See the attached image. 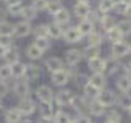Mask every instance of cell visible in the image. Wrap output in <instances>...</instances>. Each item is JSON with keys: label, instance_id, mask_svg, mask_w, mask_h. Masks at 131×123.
<instances>
[{"label": "cell", "instance_id": "obj_1", "mask_svg": "<svg viewBox=\"0 0 131 123\" xmlns=\"http://www.w3.org/2000/svg\"><path fill=\"white\" fill-rule=\"evenodd\" d=\"M74 91L68 89V88H60L55 91V96H53V104L57 109H70L71 104L74 102Z\"/></svg>", "mask_w": 131, "mask_h": 123}, {"label": "cell", "instance_id": "obj_2", "mask_svg": "<svg viewBox=\"0 0 131 123\" xmlns=\"http://www.w3.org/2000/svg\"><path fill=\"white\" fill-rule=\"evenodd\" d=\"M37 100L34 99L32 96H28V97H23V99H18L16 102V109L21 112V115L24 118H31L32 115L37 114Z\"/></svg>", "mask_w": 131, "mask_h": 123}, {"label": "cell", "instance_id": "obj_3", "mask_svg": "<svg viewBox=\"0 0 131 123\" xmlns=\"http://www.w3.org/2000/svg\"><path fill=\"white\" fill-rule=\"evenodd\" d=\"M10 94H13L16 99H23V97L31 96V83L28 79H13V83H10Z\"/></svg>", "mask_w": 131, "mask_h": 123}, {"label": "cell", "instance_id": "obj_4", "mask_svg": "<svg viewBox=\"0 0 131 123\" xmlns=\"http://www.w3.org/2000/svg\"><path fill=\"white\" fill-rule=\"evenodd\" d=\"M50 76V83H52V88H67V86L71 83V71H70V68H62L58 71H55V73L49 75Z\"/></svg>", "mask_w": 131, "mask_h": 123}, {"label": "cell", "instance_id": "obj_5", "mask_svg": "<svg viewBox=\"0 0 131 123\" xmlns=\"http://www.w3.org/2000/svg\"><path fill=\"white\" fill-rule=\"evenodd\" d=\"M108 57H112L115 60H125L129 57V44L126 39L120 40V42H115V44H110V49H108Z\"/></svg>", "mask_w": 131, "mask_h": 123}, {"label": "cell", "instance_id": "obj_6", "mask_svg": "<svg viewBox=\"0 0 131 123\" xmlns=\"http://www.w3.org/2000/svg\"><path fill=\"white\" fill-rule=\"evenodd\" d=\"M84 60V55H83V49H78V47H70L67 52H65V58H63V63L67 68H76V66Z\"/></svg>", "mask_w": 131, "mask_h": 123}, {"label": "cell", "instance_id": "obj_7", "mask_svg": "<svg viewBox=\"0 0 131 123\" xmlns=\"http://www.w3.org/2000/svg\"><path fill=\"white\" fill-rule=\"evenodd\" d=\"M32 23L24 21V19H19L13 24V39L19 40V39H26L29 36H32Z\"/></svg>", "mask_w": 131, "mask_h": 123}, {"label": "cell", "instance_id": "obj_8", "mask_svg": "<svg viewBox=\"0 0 131 123\" xmlns=\"http://www.w3.org/2000/svg\"><path fill=\"white\" fill-rule=\"evenodd\" d=\"M53 96H55V91L50 84H39L34 89L32 97L37 100V104H42V102H53Z\"/></svg>", "mask_w": 131, "mask_h": 123}, {"label": "cell", "instance_id": "obj_9", "mask_svg": "<svg viewBox=\"0 0 131 123\" xmlns=\"http://www.w3.org/2000/svg\"><path fill=\"white\" fill-rule=\"evenodd\" d=\"M44 68L37 61H28L26 63V73H24V79H28L29 83H36L42 78Z\"/></svg>", "mask_w": 131, "mask_h": 123}, {"label": "cell", "instance_id": "obj_10", "mask_svg": "<svg viewBox=\"0 0 131 123\" xmlns=\"http://www.w3.org/2000/svg\"><path fill=\"white\" fill-rule=\"evenodd\" d=\"M62 40H63L67 45H76V44H79V42H83L84 37L81 36V33L76 29V26H74V24H70V26L65 29Z\"/></svg>", "mask_w": 131, "mask_h": 123}, {"label": "cell", "instance_id": "obj_11", "mask_svg": "<svg viewBox=\"0 0 131 123\" xmlns=\"http://www.w3.org/2000/svg\"><path fill=\"white\" fill-rule=\"evenodd\" d=\"M42 68L44 71H47L49 75L55 73V71L65 68V63H63V58L60 57H55V55H50V57H45L42 61Z\"/></svg>", "mask_w": 131, "mask_h": 123}, {"label": "cell", "instance_id": "obj_12", "mask_svg": "<svg viewBox=\"0 0 131 123\" xmlns=\"http://www.w3.org/2000/svg\"><path fill=\"white\" fill-rule=\"evenodd\" d=\"M117 92H115L113 89H108V88H105L99 92V96H97V100L102 104L105 109H110V107H115V104H117Z\"/></svg>", "mask_w": 131, "mask_h": 123}, {"label": "cell", "instance_id": "obj_13", "mask_svg": "<svg viewBox=\"0 0 131 123\" xmlns=\"http://www.w3.org/2000/svg\"><path fill=\"white\" fill-rule=\"evenodd\" d=\"M71 19H73V15H71V10L67 8V7H62L57 13L52 16V21L57 23V24H62V26L68 28L71 24Z\"/></svg>", "mask_w": 131, "mask_h": 123}, {"label": "cell", "instance_id": "obj_14", "mask_svg": "<svg viewBox=\"0 0 131 123\" xmlns=\"http://www.w3.org/2000/svg\"><path fill=\"white\" fill-rule=\"evenodd\" d=\"M122 71H123V60H115L107 55V70H105L107 78H117L118 75H122Z\"/></svg>", "mask_w": 131, "mask_h": 123}, {"label": "cell", "instance_id": "obj_15", "mask_svg": "<svg viewBox=\"0 0 131 123\" xmlns=\"http://www.w3.org/2000/svg\"><path fill=\"white\" fill-rule=\"evenodd\" d=\"M91 12H92V7H91V3H78V2H74L73 8H71L73 18H76L78 21H79V19H86V18L89 16Z\"/></svg>", "mask_w": 131, "mask_h": 123}, {"label": "cell", "instance_id": "obj_16", "mask_svg": "<svg viewBox=\"0 0 131 123\" xmlns=\"http://www.w3.org/2000/svg\"><path fill=\"white\" fill-rule=\"evenodd\" d=\"M88 83L92 84L94 88H97L99 91H102L107 88L108 84V78L105 73H89L88 75Z\"/></svg>", "mask_w": 131, "mask_h": 123}, {"label": "cell", "instance_id": "obj_17", "mask_svg": "<svg viewBox=\"0 0 131 123\" xmlns=\"http://www.w3.org/2000/svg\"><path fill=\"white\" fill-rule=\"evenodd\" d=\"M89 73H105L107 70V57H97L92 60H88Z\"/></svg>", "mask_w": 131, "mask_h": 123}, {"label": "cell", "instance_id": "obj_18", "mask_svg": "<svg viewBox=\"0 0 131 123\" xmlns=\"http://www.w3.org/2000/svg\"><path fill=\"white\" fill-rule=\"evenodd\" d=\"M115 89L118 94H131V79L125 75H118L115 78Z\"/></svg>", "mask_w": 131, "mask_h": 123}, {"label": "cell", "instance_id": "obj_19", "mask_svg": "<svg viewBox=\"0 0 131 123\" xmlns=\"http://www.w3.org/2000/svg\"><path fill=\"white\" fill-rule=\"evenodd\" d=\"M105 112H107V109L100 104V102L97 99L91 100L89 105H88V115L91 117V118H102V117L105 115Z\"/></svg>", "mask_w": 131, "mask_h": 123}, {"label": "cell", "instance_id": "obj_20", "mask_svg": "<svg viewBox=\"0 0 131 123\" xmlns=\"http://www.w3.org/2000/svg\"><path fill=\"white\" fill-rule=\"evenodd\" d=\"M2 115H3L5 123H21V120L24 118V117L21 115V112H19L15 105L13 107H7Z\"/></svg>", "mask_w": 131, "mask_h": 123}, {"label": "cell", "instance_id": "obj_21", "mask_svg": "<svg viewBox=\"0 0 131 123\" xmlns=\"http://www.w3.org/2000/svg\"><path fill=\"white\" fill-rule=\"evenodd\" d=\"M24 57H26L29 61H37L39 63L41 60H44V52L37 47V45H34L31 42L29 45H26V49H24Z\"/></svg>", "mask_w": 131, "mask_h": 123}, {"label": "cell", "instance_id": "obj_22", "mask_svg": "<svg viewBox=\"0 0 131 123\" xmlns=\"http://www.w3.org/2000/svg\"><path fill=\"white\" fill-rule=\"evenodd\" d=\"M115 26H117V18H115L112 13L110 15H100V19L97 23V29L100 33H105V31L112 29Z\"/></svg>", "mask_w": 131, "mask_h": 123}, {"label": "cell", "instance_id": "obj_23", "mask_svg": "<svg viewBox=\"0 0 131 123\" xmlns=\"http://www.w3.org/2000/svg\"><path fill=\"white\" fill-rule=\"evenodd\" d=\"M55 110H57V107L53 102H42L37 105V115L41 118H53Z\"/></svg>", "mask_w": 131, "mask_h": 123}, {"label": "cell", "instance_id": "obj_24", "mask_svg": "<svg viewBox=\"0 0 131 123\" xmlns=\"http://www.w3.org/2000/svg\"><path fill=\"white\" fill-rule=\"evenodd\" d=\"M74 26H76V29L81 33L83 37H88L91 33H94V31L97 29V26H95L92 21H89L88 18H86V19H79V21L74 24Z\"/></svg>", "mask_w": 131, "mask_h": 123}, {"label": "cell", "instance_id": "obj_25", "mask_svg": "<svg viewBox=\"0 0 131 123\" xmlns=\"http://www.w3.org/2000/svg\"><path fill=\"white\" fill-rule=\"evenodd\" d=\"M21 50H19L16 45H13V47H10L7 50V54H5V57H3V63H7V65H13V63H16V61L21 60Z\"/></svg>", "mask_w": 131, "mask_h": 123}, {"label": "cell", "instance_id": "obj_26", "mask_svg": "<svg viewBox=\"0 0 131 123\" xmlns=\"http://www.w3.org/2000/svg\"><path fill=\"white\" fill-rule=\"evenodd\" d=\"M74 118V114H71L68 109H57L53 115V123H71Z\"/></svg>", "mask_w": 131, "mask_h": 123}, {"label": "cell", "instance_id": "obj_27", "mask_svg": "<svg viewBox=\"0 0 131 123\" xmlns=\"http://www.w3.org/2000/svg\"><path fill=\"white\" fill-rule=\"evenodd\" d=\"M86 40V45H94V47H102L104 42H105V37H104V33H100L99 29H95L94 33H91L88 37H84Z\"/></svg>", "mask_w": 131, "mask_h": 123}, {"label": "cell", "instance_id": "obj_28", "mask_svg": "<svg viewBox=\"0 0 131 123\" xmlns=\"http://www.w3.org/2000/svg\"><path fill=\"white\" fill-rule=\"evenodd\" d=\"M65 26L62 24H57V23H49V37L50 40H60L63 37V33H65Z\"/></svg>", "mask_w": 131, "mask_h": 123}, {"label": "cell", "instance_id": "obj_29", "mask_svg": "<svg viewBox=\"0 0 131 123\" xmlns=\"http://www.w3.org/2000/svg\"><path fill=\"white\" fill-rule=\"evenodd\" d=\"M104 118L107 121H112V123H123V114L117 107H110V109H107V112H105Z\"/></svg>", "mask_w": 131, "mask_h": 123}, {"label": "cell", "instance_id": "obj_30", "mask_svg": "<svg viewBox=\"0 0 131 123\" xmlns=\"http://www.w3.org/2000/svg\"><path fill=\"white\" fill-rule=\"evenodd\" d=\"M10 66H12V79L24 78V73H26V61L19 60V61H16V63H13Z\"/></svg>", "mask_w": 131, "mask_h": 123}, {"label": "cell", "instance_id": "obj_31", "mask_svg": "<svg viewBox=\"0 0 131 123\" xmlns=\"http://www.w3.org/2000/svg\"><path fill=\"white\" fill-rule=\"evenodd\" d=\"M115 2H117V0H97V7H95V10H97L100 15H110L113 12Z\"/></svg>", "mask_w": 131, "mask_h": 123}, {"label": "cell", "instance_id": "obj_32", "mask_svg": "<svg viewBox=\"0 0 131 123\" xmlns=\"http://www.w3.org/2000/svg\"><path fill=\"white\" fill-rule=\"evenodd\" d=\"M104 37H105V42H108V44H115V42H120V40L125 39L117 26L112 28V29H108V31H105V33H104Z\"/></svg>", "mask_w": 131, "mask_h": 123}, {"label": "cell", "instance_id": "obj_33", "mask_svg": "<svg viewBox=\"0 0 131 123\" xmlns=\"http://www.w3.org/2000/svg\"><path fill=\"white\" fill-rule=\"evenodd\" d=\"M115 107L120 109L122 112H128L131 109V94H118Z\"/></svg>", "mask_w": 131, "mask_h": 123}, {"label": "cell", "instance_id": "obj_34", "mask_svg": "<svg viewBox=\"0 0 131 123\" xmlns=\"http://www.w3.org/2000/svg\"><path fill=\"white\" fill-rule=\"evenodd\" d=\"M83 55H84V60H92V58H97V57H102V47H94V45H86L83 47Z\"/></svg>", "mask_w": 131, "mask_h": 123}, {"label": "cell", "instance_id": "obj_35", "mask_svg": "<svg viewBox=\"0 0 131 123\" xmlns=\"http://www.w3.org/2000/svg\"><path fill=\"white\" fill-rule=\"evenodd\" d=\"M99 89L97 88H94L92 84H89V83H84L81 86V96H84L88 100H94V99H97V96H99Z\"/></svg>", "mask_w": 131, "mask_h": 123}, {"label": "cell", "instance_id": "obj_36", "mask_svg": "<svg viewBox=\"0 0 131 123\" xmlns=\"http://www.w3.org/2000/svg\"><path fill=\"white\" fill-rule=\"evenodd\" d=\"M117 28L120 29V33H122V36L125 39L129 37V36H131V19H128V18L118 19V21H117Z\"/></svg>", "mask_w": 131, "mask_h": 123}, {"label": "cell", "instance_id": "obj_37", "mask_svg": "<svg viewBox=\"0 0 131 123\" xmlns=\"http://www.w3.org/2000/svg\"><path fill=\"white\" fill-rule=\"evenodd\" d=\"M37 12H36V10H34L32 7H31V5H24V8H23V12H21V16H19V18H21V19H24V21H29V23H32L34 21V19H36L37 18Z\"/></svg>", "mask_w": 131, "mask_h": 123}, {"label": "cell", "instance_id": "obj_38", "mask_svg": "<svg viewBox=\"0 0 131 123\" xmlns=\"http://www.w3.org/2000/svg\"><path fill=\"white\" fill-rule=\"evenodd\" d=\"M34 37H49V23H39L32 28ZM50 39V37H49Z\"/></svg>", "mask_w": 131, "mask_h": 123}, {"label": "cell", "instance_id": "obj_39", "mask_svg": "<svg viewBox=\"0 0 131 123\" xmlns=\"http://www.w3.org/2000/svg\"><path fill=\"white\" fill-rule=\"evenodd\" d=\"M32 44H34V45H37V47L45 54V52H49V50L52 49V44H53V42H52V40H50L49 37H34Z\"/></svg>", "mask_w": 131, "mask_h": 123}, {"label": "cell", "instance_id": "obj_40", "mask_svg": "<svg viewBox=\"0 0 131 123\" xmlns=\"http://www.w3.org/2000/svg\"><path fill=\"white\" fill-rule=\"evenodd\" d=\"M23 8H24V3H16V5H5V10H7L8 16H13V18H16V16H21V12H23Z\"/></svg>", "mask_w": 131, "mask_h": 123}, {"label": "cell", "instance_id": "obj_41", "mask_svg": "<svg viewBox=\"0 0 131 123\" xmlns=\"http://www.w3.org/2000/svg\"><path fill=\"white\" fill-rule=\"evenodd\" d=\"M13 24L10 19L0 21V36H13Z\"/></svg>", "mask_w": 131, "mask_h": 123}, {"label": "cell", "instance_id": "obj_42", "mask_svg": "<svg viewBox=\"0 0 131 123\" xmlns=\"http://www.w3.org/2000/svg\"><path fill=\"white\" fill-rule=\"evenodd\" d=\"M0 81H12V66L7 63H0Z\"/></svg>", "mask_w": 131, "mask_h": 123}, {"label": "cell", "instance_id": "obj_43", "mask_svg": "<svg viewBox=\"0 0 131 123\" xmlns=\"http://www.w3.org/2000/svg\"><path fill=\"white\" fill-rule=\"evenodd\" d=\"M62 7H63V3L60 2V0H49V5H47V8H45V13L50 15V16H53Z\"/></svg>", "mask_w": 131, "mask_h": 123}, {"label": "cell", "instance_id": "obj_44", "mask_svg": "<svg viewBox=\"0 0 131 123\" xmlns=\"http://www.w3.org/2000/svg\"><path fill=\"white\" fill-rule=\"evenodd\" d=\"M128 7H129V5L117 0V2H115V7H113V13L117 15V16H123L125 18V16H126V12H128Z\"/></svg>", "mask_w": 131, "mask_h": 123}, {"label": "cell", "instance_id": "obj_45", "mask_svg": "<svg viewBox=\"0 0 131 123\" xmlns=\"http://www.w3.org/2000/svg\"><path fill=\"white\" fill-rule=\"evenodd\" d=\"M29 5H31L37 13H42V12H45V8H47L49 0H31V3H29Z\"/></svg>", "mask_w": 131, "mask_h": 123}, {"label": "cell", "instance_id": "obj_46", "mask_svg": "<svg viewBox=\"0 0 131 123\" xmlns=\"http://www.w3.org/2000/svg\"><path fill=\"white\" fill-rule=\"evenodd\" d=\"M10 94V83L8 81H0V99H7Z\"/></svg>", "mask_w": 131, "mask_h": 123}, {"label": "cell", "instance_id": "obj_47", "mask_svg": "<svg viewBox=\"0 0 131 123\" xmlns=\"http://www.w3.org/2000/svg\"><path fill=\"white\" fill-rule=\"evenodd\" d=\"M71 123H94V120L88 114H78V115H74Z\"/></svg>", "mask_w": 131, "mask_h": 123}, {"label": "cell", "instance_id": "obj_48", "mask_svg": "<svg viewBox=\"0 0 131 123\" xmlns=\"http://www.w3.org/2000/svg\"><path fill=\"white\" fill-rule=\"evenodd\" d=\"M0 45H3L5 49H10L15 45V39L13 36H0Z\"/></svg>", "mask_w": 131, "mask_h": 123}, {"label": "cell", "instance_id": "obj_49", "mask_svg": "<svg viewBox=\"0 0 131 123\" xmlns=\"http://www.w3.org/2000/svg\"><path fill=\"white\" fill-rule=\"evenodd\" d=\"M122 75L128 76V78L131 79V58H128L126 61H123V71H122Z\"/></svg>", "mask_w": 131, "mask_h": 123}, {"label": "cell", "instance_id": "obj_50", "mask_svg": "<svg viewBox=\"0 0 131 123\" xmlns=\"http://www.w3.org/2000/svg\"><path fill=\"white\" fill-rule=\"evenodd\" d=\"M3 19H8V13L5 7H0V21H3Z\"/></svg>", "mask_w": 131, "mask_h": 123}, {"label": "cell", "instance_id": "obj_51", "mask_svg": "<svg viewBox=\"0 0 131 123\" xmlns=\"http://www.w3.org/2000/svg\"><path fill=\"white\" fill-rule=\"evenodd\" d=\"M37 123H53V118H41V117H37Z\"/></svg>", "mask_w": 131, "mask_h": 123}, {"label": "cell", "instance_id": "obj_52", "mask_svg": "<svg viewBox=\"0 0 131 123\" xmlns=\"http://www.w3.org/2000/svg\"><path fill=\"white\" fill-rule=\"evenodd\" d=\"M5 5H16V3H24L23 0H5Z\"/></svg>", "mask_w": 131, "mask_h": 123}, {"label": "cell", "instance_id": "obj_53", "mask_svg": "<svg viewBox=\"0 0 131 123\" xmlns=\"http://www.w3.org/2000/svg\"><path fill=\"white\" fill-rule=\"evenodd\" d=\"M7 50H8V49H5L3 45H0V60H3V57H5V54H7Z\"/></svg>", "mask_w": 131, "mask_h": 123}, {"label": "cell", "instance_id": "obj_54", "mask_svg": "<svg viewBox=\"0 0 131 123\" xmlns=\"http://www.w3.org/2000/svg\"><path fill=\"white\" fill-rule=\"evenodd\" d=\"M7 109V107H5V100L3 99H0V114H3V110Z\"/></svg>", "mask_w": 131, "mask_h": 123}, {"label": "cell", "instance_id": "obj_55", "mask_svg": "<svg viewBox=\"0 0 131 123\" xmlns=\"http://www.w3.org/2000/svg\"><path fill=\"white\" fill-rule=\"evenodd\" d=\"M21 123H37V121L34 120V118H23Z\"/></svg>", "mask_w": 131, "mask_h": 123}, {"label": "cell", "instance_id": "obj_56", "mask_svg": "<svg viewBox=\"0 0 131 123\" xmlns=\"http://www.w3.org/2000/svg\"><path fill=\"white\" fill-rule=\"evenodd\" d=\"M125 18H128V19H131V5L128 7V12H126V16Z\"/></svg>", "mask_w": 131, "mask_h": 123}, {"label": "cell", "instance_id": "obj_57", "mask_svg": "<svg viewBox=\"0 0 131 123\" xmlns=\"http://www.w3.org/2000/svg\"><path fill=\"white\" fill-rule=\"evenodd\" d=\"M74 2H78V3H91V0H74Z\"/></svg>", "mask_w": 131, "mask_h": 123}, {"label": "cell", "instance_id": "obj_58", "mask_svg": "<svg viewBox=\"0 0 131 123\" xmlns=\"http://www.w3.org/2000/svg\"><path fill=\"white\" fill-rule=\"evenodd\" d=\"M120 2H123V3H126V5H131V0H120Z\"/></svg>", "mask_w": 131, "mask_h": 123}, {"label": "cell", "instance_id": "obj_59", "mask_svg": "<svg viewBox=\"0 0 131 123\" xmlns=\"http://www.w3.org/2000/svg\"><path fill=\"white\" fill-rule=\"evenodd\" d=\"M128 44H129V57L128 58H131V42H129V40H128Z\"/></svg>", "mask_w": 131, "mask_h": 123}, {"label": "cell", "instance_id": "obj_60", "mask_svg": "<svg viewBox=\"0 0 131 123\" xmlns=\"http://www.w3.org/2000/svg\"><path fill=\"white\" fill-rule=\"evenodd\" d=\"M126 114H128V117H129V120H131V109H129V110L126 112Z\"/></svg>", "mask_w": 131, "mask_h": 123}, {"label": "cell", "instance_id": "obj_61", "mask_svg": "<svg viewBox=\"0 0 131 123\" xmlns=\"http://www.w3.org/2000/svg\"><path fill=\"white\" fill-rule=\"evenodd\" d=\"M102 123H112V121H107V120H104V121H102Z\"/></svg>", "mask_w": 131, "mask_h": 123}, {"label": "cell", "instance_id": "obj_62", "mask_svg": "<svg viewBox=\"0 0 131 123\" xmlns=\"http://www.w3.org/2000/svg\"><path fill=\"white\" fill-rule=\"evenodd\" d=\"M0 2H5V0H0Z\"/></svg>", "mask_w": 131, "mask_h": 123}, {"label": "cell", "instance_id": "obj_63", "mask_svg": "<svg viewBox=\"0 0 131 123\" xmlns=\"http://www.w3.org/2000/svg\"><path fill=\"white\" fill-rule=\"evenodd\" d=\"M60 2H63V0H60Z\"/></svg>", "mask_w": 131, "mask_h": 123}, {"label": "cell", "instance_id": "obj_64", "mask_svg": "<svg viewBox=\"0 0 131 123\" xmlns=\"http://www.w3.org/2000/svg\"><path fill=\"white\" fill-rule=\"evenodd\" d=\"M123 123H126V121H123Z\"/></svg>", "mask_w": 131, "mask_h": 123}]
</instances>
